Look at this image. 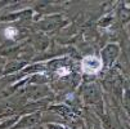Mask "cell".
I'll return each mask as SVG.
<instances>
[{"mask_svg": "<svg viewBox=\"0 0 130 129\" xmlns=\"http://www.w3.org/2000/svg\"><path fill=\"white\" fill-rule=\"evenodd\" d=\"M101 66H102V60H99L97 57H93V56L84 58L81 62V68L89 74H95L97 71L101 70Z\"/></svg>", "mask_w": 130, "mask_h": 129, "instance_id": "cell-1", "label": "cell"}, {"mask_svg": "<svg viewBox=\"0 0 130 129\" xmlns=\"http://www.w3.org/2000/svg\"><path fill=\"white\" fill-rule=\"evenodd\" d=\"M25 65H26V62H17V61H12V62H9L8 65H5L3 74H10V72H13V71H15V70L22 68Z\"/></svg>", "mask_w": 130, "mask_h": 129, "instance_id": "cell-2", "label": "cell"}]
</instances>
